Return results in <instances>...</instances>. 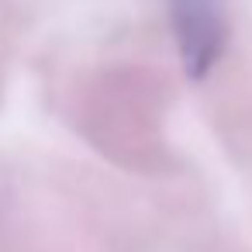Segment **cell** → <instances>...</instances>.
Masks as SVG:
<instances>
[{
  "label": "cell",
  "instance_id": "6da1fadb",
  "mask_svg": "<svg viewBox=\"0 0 252 252\" xmlns=\"http://www.w3.org/2000/svg\"><path fill=\"white\" fill-rule=\"evenodd\" d=\"M169 28L183 73L204 80L228 45L224 0H169Z\"/></svg>",
  "mask_w": 252,
  "mask_h": 252
}]
</instances>
